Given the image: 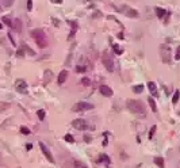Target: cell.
I'll return each instance as SVG.
<instances>
[{
	"mask_svg": "<svg viewBox=\"0 0 180 168\" xmlns=\"http://www.w3.org/2000/svg\"><path fill=\"white\" fill-rule=\"evenodd\" d=\"M102 159L104 160V161H106V163H110V159H108L106 155H102Z\"/></svg>",
	"mask_w": 180,
	"mask_h": 168,
	"instance_id": "8d00e7d4",
	"label": "cell"
},
{
	"mask_svg": "<svg viewBox=\"0 0 180 168\" xmlns=\"http://www.w3.org/2000/svg\"><path fill=\"white\" fill-rule=\"evenodd\" d=\"M1 27H3V23H1V22H0V30H1Z\"/></svg>",
	"mask_w": 180,
	"mask_h": 168,
	"instance_id": "ab89813d",
	"label": "cell"
},
{
	"mask_svg": "<svg viewBox=\"0 0 180 168\" xmlns=\"http://www.w3.org/2000/svg\"><path fill=\"white\" fill-rule=\"evenodd\" d=\"M67 79H68V71H67V69H62V71L58 73V79H57V82H58V84H64Z\"/></svg>",
	"mask_w": 180,
	"mask_h": 168,
	"instance_id": "8fae6325",
	"label": "cell"
},
{
	"mask_svg": "<svg viewBox=\"0 0 180 168\" xmlns=\"http://www.w3.org/2000/svg\"><path fill=\"white\" fill-rule=\"evenodd\" d=\"M68 25L72 27V30H71V34H69V39H72L73 37L76 35V31H77V29H79V25H77L75 21H69V22H68Z\"/></svg>",
	"mask_w": 180,
	"mask_h": 168,
	"instance_id": "30bf717a",
	"label": "cell"
},
{
	"mask_svg": "<svg viewBox=\"0 0 180 168\" xmlns=\"http://www.w3.org/2000/svg\"><path fill=\"white\" fill-rule=\"evenodd\" d=\"M1 23H4L7 26H12V21H11L10 16H3L1 18Z\"/></svg>",
	"mask_w": 180,
	"mask_h": 168,
	"instance_id": "7402d4cb",
	"label": "cell"
},
{
	"mask_svg": "<svg viewBox=\"0 0 180 168\" xmlns=\"http://www.w3.org/2000/svg\"><path fill=\"white\" fill-rule=\"evenodd\" d=\"M81 84L83 86H91V80L88 77H83L81 79Z\"/></svg>",
	"mask_w": 180,
	"mask_h": 168,
	"instance_id": "484cf974",
	"label": "cell"
},
{
	"mask_svg": "<svg viewBox=\"0 0 180 168\" xmlns=\"http://www.w3.org/2000/svg\"><path fill=\"white\" fill-rule=\"evenodd\" d=\"M154 132H156V125H153V126L150 127V132H149V140H152V138H153Z\"/></svg>",
	"mask_w": 180,
	"mask_h": 168,
	"instance_id": "4dcf8cb0",
	"label": "cell"
},
{
	"mask_svg": "<svg viewBox=\"0 0 180 168\" xmlns=\"http://www.w3.org/2000/svg\"><path fill=\"white\" fill-rule=\"evenodd\" d=\"M37 115H38V118H39V121H43L45 117H46V114H45L43 110H38V111H37Z\"/></svg>",
	"mask_w": 180,
	"mask_h": 168,
	"instance_id": "cb8c5ba5",
	"label": "cell"
},
{
	"mask_svg": "<svg viewBox=\"0 0 180 168\" xmlns=\"http://www.w3.org/2000/svg\"><path fill=\"white\" fill-rule=\"evenodd\" d=\"M21 133L22 134H30V130H29V127L21 126Z\"/></svg>",
	"mask_w": 180,
	"mask_h": 168,
	"instance_id": "f546056e",
	"label": "cell"
},
{
	"mask_svg": "<svg viewBox=\"0 0 180 168\" xmlns=\"http://www.w3.org/2000/svg\"><path fill=\"white\" fill-rule=\"evenodd\" d=\"M142 91H144V86H142V84H137V86L133 87V92H134V94H141Z\"/></svg>",
	"mask_w": 180,
	"mask_h": 168,
	"instance_id": "d6986e66",
	"label": "cell"
},
{
	"mask_svg": "<svg viewBox=\"0 0 180 168\" xmlns=\"http://www.w3.org/2000/svg\"><path fill=\"white\" fill-rule=\"evenodd\" d=\"M154 164L157 165V167H160V168H164V159L163 157H154Z\"/></svg>",
	"mask_w": 180,
	"mask_h": 168,
	"instance_id": "e0dca14e",
	"label": "cell"
},
{
	"mask_svg": "<svg viewBox=\"0 0 180 168\" xmlns=\"http://www.w3.org/2000/svg\"><path fill=\"white\" fill-rule=\"evenodd\" d=\"M84 141H85L87 144H89V143H91V141H92V137H91V134H88V133H85V134H84Z\"/></svg>",
	"mask_w": 180,
	"mask_h": 168,
	"instance_id": "83f0119b",
	"label": "cell"
},
{
	"mask_svg": "<svg viewBox=\"0 0 180 168\" xmlns=\"http://www.w3.org/2000/svg\"><path fill=\"white\" fill-rule=\"evenodd\" d=\"M156 15L159 16V18H164V15L167 14V11L164 10V8H161V7H156Z\"/></svg>",
	"mask_w": 180,
	"mask_h": 168,
	"instance_id": "5bb4252c",
	"label": "cell"
},
{
	"mask_svg": "<svg viewBox=\"0 0 180 168\" xmlns=\"http://www.w3.org/2000/svg\"><path fill=\"white\" fill-rule=\"evenodd\" d=\"M51 21H53V25L54 26H60V21L56 19V18H51Z\"/></svg>",
	"mask_w": 180,
	"mask_h": 168,
	"instance_id": "e575fe53",
	"label": "cell"
},
{
	"mask_svg": "<svg viewBox=\"0 0 180 168\" xmlns=\"http://www.w3.org/2000/svg\"><path fill=\"white\" fill-rule=\"evenodd\" d=\"M148 103H149L150 108H152V111H157V104H156V102H154L153 98H148Z\"/></svg>",
	"mask_w": 180,
	"mask_h": 168,
	"instance_id": "2e32d148",
	"label": "cell"
},
{
	"mask_svg": "<svg viewBox=\"0 0 180 168\" xmlns=\"http://www.w3.org/2000/svg\"><path fill=\"white\" fill-rule=\"evenodd\" d=\"M73 165H75V168H88L83 161H79V160H73Z\"/></svg>",
	"mask_w": 180,
	"mask_h": 168,
	"instance_id": "44dd1931",
	"label": "cell"
},
{
	"mask_svg": "<svg viewBox=\"0 0 180 168\" xmlns=\"http://www.w3.org/2000/svg\"><path fill=\"white\" fill-rule=\"evenodd\" d=\"M51 76H53L51 71H45V73H43V83H49V82H50Z\"/></svg>",
	"mask_w": 180,
	"mask_h": 168,
	"instance_id": "9a60e30c",
	"label": "cell"
},
{
	"mask_svg": "<svg viewBox=\"0 0 180 168\" xmlns=\"http://www.w3.org/2000/svg\"><path fill=\"white\" fill-rule=\"evenodd\" d=\"M50 1H51V3H54V4H61L64 0H50Z\"/></svg>",
	"mask_w": 180,
	"mask_h": 168,
	"instance_id": "d590c367",
	"label": "cell"
},
{
	"mask_svg": "<svg viewBox=\"0 0 180 168\" xmlns=\"http://www.w3.org/2000/svg\"><path fill=\"white\" fill-rule=\"evenodd\" d=\"M1 1H3L4 7H11V5L14 4V0H1Z\"/></svg>",
	"mask_w": 180,
	"mask_h": 168,
	"instance_id": "4316f807",
	"label": "cell"
},
{
	"mask_svg": "<svg viewBox=\"0 0 180 168\" xmlns=\"http://www.w3.org/2000/svg\"><path fill=\"white\" fill-rule=\"evenodd\" d=\"M31 148H33V145H31V144H27V145H26V149H27V151H30Z\"/></svg>",
	"mask_w": 180,
	"mask_h": 168,
	"instance_id": "f35d334b",
	"label": "cell"
},
{
	"mask_svg": "<svg viewBox=\"0 0 180 168\" xmlns=\"http://www.w3.org/2000/svg\"><path fill=\"white\" fill-rule=\"evenodd\" d=\"M64 140H65L67 143H69V144H73V143H75V138H73L72 134H65V136H64Z\"/></svg>",
	"mask_w": 180,
	"mask_h": 168,
	"instance_id": "603a6c76",
	"label": "cell"
},
{
	"mask_svg": "<svg viewBox=\"0 0 180 168\" xmlns=\"http://www.w3.org/2000/svg\"><path fill=\"white\" fill-rule=\"evenodd\" d=\"M39 148H41V151H42V153H43V156L49 160V163H51V164H54V157H53V155H51V152L47 149V147L43 143H39Z\"/></svg>",
	"mask_w": 180,
	"mask_h": 168,
	"instance_id": "52a82bcc",
	"label": "cell"
},
{
	"mask_svg": "<svg viewBox=\"0 0 180 168\" xmlns=\"http://www.w3.org/2000/svg\"><path fill=\"white\" fill-rule=\"evenodd\" d=\"M148 88H149L150 94H152L153 96H157V87H156V83L149 82L148 83Z\"/></svg>",
	"mask_w": 180,
	"mask_h": 168,
	"instance_id": "4fadbf2b",
	"label": "cell"
},
{
	"mask_svg": "<svg viewBox=\"0 0 180 168\" xmlns=\"http://www.w3.org/2000/svg\"><path fill=\"white\" fill-rule=\"evenodd\" d=\"M126 106H127L129 111L134 112V114L146 115V112H145V106L141 100H137V99H129L127 103H126Z\"/></svg>",
	"mask_w": 180,
	"mask_h": 168,
	"instance_id": "7a4b0ae2",
	"label": "cell"
},
{
	"mask_svg": "<svg viewBox=\"0 0 180 168\" xmlns=\"http://www.w3.org/2000/svg\"><path fill=\"white\" fill-rule=\"evenodd\" d=\"M113 50H114V53H115V54H118V56H121V54L123 53V49H122V48H119L117 44H114V45H113Z\"/></svg>",
	"mask_w": 180,
	"mask_h": 168,
	"instance_id": "ac0fdd59",
	"label": "cell"
},
{
	"mask_svg": "<svg viewBox=\"0 0 180 168\" xmlns=\"http://www.w3.org/2000/svg\"><path fill=\"white\" fill-rule=\"evenodd\" d=\"M72 126L77 130H88L89 129V125L87 123L85 119H81V118H77L72 122Z\"/></svg>",
	"mask_w": 180,
	"mask_h": 168,
	"instance_id": "8992f818",
	"label": "cell"
},
{
	"mask_svg": "<svg viewBox=\"0 0 180 168\" xmlns=\"http://www.w3.org/2000/svg\"><path fill=\"white\" fill-rule=\"evenodd\" d=\"M119 12H123L125 15H127L129 18H138V11L134 10V8H130L129 5H121L118 8Z\"/></svg>",
	"mask_w": 180,
	"mask_h": 168,
	"instance_id": "3957f363",
	"label": "cell"
},
{
	"mask_svg": "<svg viewBox=\"0 0 180 168\" xmlns=\"http://www.w3.org/2000/svg\"><path fill=\"white\" fill-rule=\"evenodd\" d=\"M8 38H10L11 44H12V45H14V46H15V39H14V38H12V34H11V33H8Z\"/></svg>",
	"mask_w": 180,
	"mask_h": 168,
	"instance_id": "836d02e7",
	"label": "cell"
},
{
	"mask_svg": "<svg viewBox=\"0 0 180 168\" xmlns=\"http://www.w3.org/2000/svg\"><path fill=\"white\" fill-rule=\"evenodd\" d=\"M15 90L18 92H21V94H27V84H26L25 80H16L15 82Z\"/></svg>",
	"mask_w": 180,
	"mask_h": 168,
	"instance_id": "ba28073f",
	"label": "cell"
},
{
	"mask_svg": "<svg viewBox=\"0 0 180 168\" xmlns=\"http://www.w3.org/2000/svg\"><path fill=\"white\" fill-rule=\"evenodd\" d=\"M16 56H18V57H23V56H25V49H23V46H22L21 49H18V50H16Z\"/></svg>",
	"mask_w": 180,
	"mask_h": 168,
	"instance_id": "f1b7e54d",
	"label": "cell"
},
{
	"mask_svg": "<svg viewBox=\"0 0 180 168\" xmlns=\"http://www.w3.org/2000/svg\"><path fill=\"white\" fill-rule=\"evenodd\" d=\"M99 91H100V94H102L103 96H106V98H110V96H113V90L110 88L108 86H100V88H99Z\"/></svg>",
	"mask_w": 180,
	"mask_h": 168,
	"instance_id": "9c48e42d",
	"label": "cell"
},
{
	"mask_svg": "<svg viewBox=\"0 0 180 168\" xmlns=\"http://www.w3.org/2000/svg\"><path fill=\"white\" fill-rule=\"evenodd\" d=\"M100 15H102L100 12H95V14L92 15V18H98V16H100Z\"/></svg>",
	"mask_w": 180,
	"mask_h": 168,
	"instance_id": "74e56055",
	"label": "cell"
},
{
	"mask_svg": "<svg viewBox=\"0 0 180 168\" xmlns=\"http://www.w3.org/2000/svg\"><path fill=\"white\" fill-rule=\"evenodd\" d=\"M31 37H33V39L35 41L37 46L38 48H41V49H45L47 46V38H46V34H45V31L41 30V29H35V30L31 31Z\"/></svg>",
	"mask_w": 180,
	"mask_h": 168,
	"instance_id": "6da1fadb",
	"label": "cell"
},
{
	"mask_svg": "<svg viewBox=\"0 0 180 168\" xmlns=\"http://www.w3.org/2000/svg\"><path fill=\"white\" fill-rule=\"evenodd\" d=\"M179 98H180V92L176 91L175 94H173V98H172V103H173V104H176V103H177V100H179Z\"/></svg>",
	"mask_w": 180,
	"mask_h": 168,
	"instance_id": "d4e9b609",
	"label": "cell"
},
{
	"mask_svg": "<svg viewBox=\"0 0 180 168\" xmlns=\"http://www.w3.org/2000/svg\"><path fill=\"white\" fill-rule=\"evenodd\" d=\"M11 107V104L8 102H0V111H5Z\"/></svg>",
	"mask_w": 180,
	"mask_h": 168,
	"instance_id": "ffe728a7",
	"label": "cell"
},
{
	"mask_svg": "<svg viewBox=\"0 0 180 168\" xmlns=\"http://www.w3.org/2000/svg\"><path fill=\"white\" fill-rule=\"evenodd\" d=\"M92 108H93V104L88 102H79L72 107L73 111H88V110H92Z\"/></svg>",
	"mask_w": 180,
	"mask_h": 168,
	"instance_id": "5b68a950",
	"label": "cell"
},
{
	"mask_svg": "<svg viewBox=\"0 0 180 168\" xmlns=\"http://www.w3.org/2000/svg\"><path fill=\"white\" fill-rule=\"evenodd\" d=\"M175 58L176 60H180V45L177 46V49H176V52H175Z\"/></svg>",
	"mask_w": 180,
	"mask_h": 168,
	"instance_id": "1f68e13d",
	"label": "cell"
},
{
	"mask_svg": "<svg viewBox=\"0 0 180 168\" xmlns=\"http://www.w3.org/2000/svg\"><path fill=\"white\" fill-rule=\"evenodd\" d=\"M33 10V0H27V11Z\"/></svg>",
	"mask_w": 180,
	"mask_h": 168,
	"instance_id": "d6a6232c",
	"label": "cell"
},
{
	"mask_svg": "<svg viewBox=\"0 0 180 168\" xmlns=\"http://www.w3.org/2000/svg\"><path fill=\"white\" fill-rule=\"evenodd\" d=\"M16 33H22V22L21 19H15V21H12V26H11Z\"/></svg>",
	"mask_w": 180,
	"mask_h": 168,
	"instance_id": "7c38bea8",
	"label": "cell"
},
{
	"mask_svg": "<svg viewBox=\"0 0 180 168\" xmlns=\"http://www.w3.org/2000/svg\"><path fill=\"white\" fill-rule=\"evenodd\" d=\"M102 62H103V65L106 66V69H107L108 72L114 71V61H113V58H111V56H110L108 53H103Z\"/></svg>",
	"mask_w": 180,
	"mask_h": 168,
	"instance_id": "277c9868",
	"label": "cell"
}]
</instances>
